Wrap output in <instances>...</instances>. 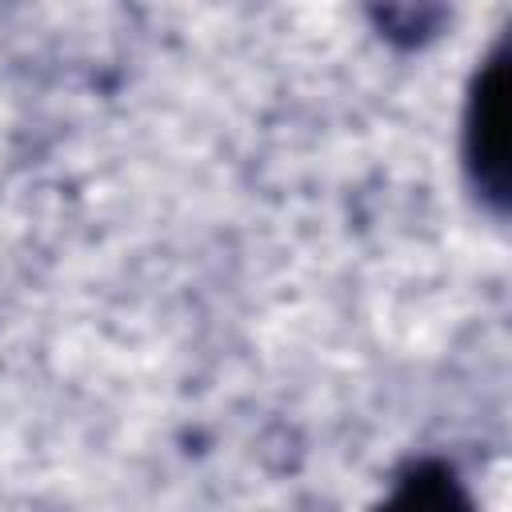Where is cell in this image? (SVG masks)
I'll return each instance as SVG.
<instances>
[{
	"label": "cell",
	"instance_id": "cell-2",
	"mask_svg": "<svg viewBox=\"0 0 512 512\" xmlns=\"http://www.w3.org/2000/svg\"><path fill=\"white\" fill-rule=\"evenodd\" d=\"M376 512H476V504L448 464L424 460L396 480Z\"/></svg>",
	"mask_w": 512,
	"mask_h": 512
},
{
	"label": "cell",
	"instance_id": "cell-1",
	"mask_svg": "<svg viewBox=\"0 0 512 512\" xmlns=\"http://www.w3.org/2000/svg\"><path fill=\"white\" fill-rule=\"evenodd\" d=\"M464 164L476 196L492 208H508L512 188V48L500 40L472 80L464 112Z\"/></svg>",
	"mask_w": 512,
	"mask_h": 512
}]
</instances>
